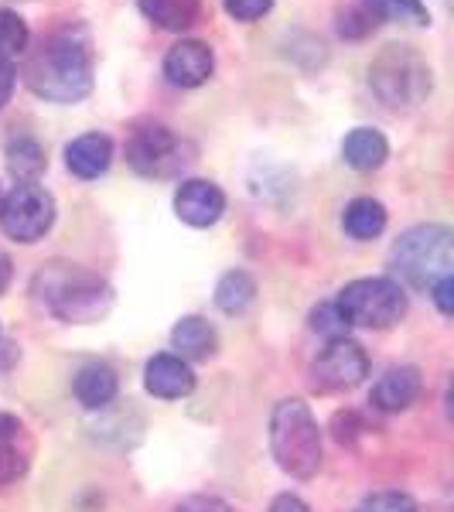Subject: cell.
I'll list each match as a JSON object with an SVG mask.
<instances>
[{
	"label": "cell",
	"mask_w": 454,
	"mask_h": 512,
	"mask_svg": "<svg viewBox=\"0 0 454 512\" xmlns=\"http://www.w3.org/2000/svg\"><path fill=\"white\" fill-rule=\"evenodd\" d=\"M342 229L352 239H359V243L376 239L386 229L383 202H376V198H352V202L345 205V212H342Z\"/></svg>",
	"instance_id": "cell-20"
},
{
	"label": "cell",
	"mask_w": 454,
	"mask_h": 512,
	"mask_svg": "<svg viewBox=\"0 0 454 512\" xmlns=\"http://www.w3.org/2000/svg\"><path fill=\"white\" fill-rule=\"evenodd\" d=\"M311 328L321 335H328V342H332V338H345V332H349V321L342 318V311H338L335 301H328V304H318V308L311 311Z\"/></svg>",
	"instance_id": "cell-25"
},
{
	"label": "cell",
	"mask_w": 454,
	"mask_h": 512,
	"mask_svg": "<svg viewBox=\"0 0 454 512\" xmlns=\"http://www.w3.org/2000/svg\"><path fill=\"white\" fill-rule=\"evenodd\" d=\"M342 318L349 321V328H393L396 321L407 315V294L403 287L390 277H362L342 287V294L335 297Z\"/></svg>",
	"instance_id": "cell-6"
},
{
	"label": "cell",
	"mask_w": 454,
	"mask_h": 512,
	"mask_svg": "<svg viewBox=\"0 0 454 512\" xmlns=\"http://www.w3.org/2000/svg\"><path fill=\"white\" fill-rule=\"evenodd\" d=\"M222 7H226L229 18H236V21H260L263 14L274 7V0H222Z\"/></svg>",
	"instance_id": "cell-28"
},
{
	"label": "cell",
	"mask_w": 454,
	"mask_h": 512,
	"mask_svg": "<svg viewBox=\"0 0 454 512\" xmlns=\"http://www.w3.org/2000/svg\"><path fill=\"white\" fill-rule=\"evenodd\" d=\"M270 512H311V509H308V502H304V499L284 492V495H277V499L270 502Z\"/></svg>",
	"instance_id": "cell-32"
},
{
	"label": "cell",
	"mask_w": 454,
	"mask_h": 512,
	"mask_svg": "<svg viewBox=\"0 0 454 512\" xmlns=\"http://www.w3.org/2000/svg\"><path fill=\"white\" fill-rule=\"evenodd\" d=\"M65 164L72 175L86 181L106 175L113 164V140L106 134H82L65 147Z\"/></svg>",
	"instance_id": "cell-15"
},
{
	"label": "cell",
	"mask_w": 454,
	"mask_h": 512,
	"mask_svg": "<svg viewBox=\"0 0 454 512\" xmlns=\"http://www.w3.org/2000/svg\"><path fill=\"white\" fill-rule=\"evenodd\" d=\"M270 451H274L280 472H287L291 478L308 482V478L318 475L321 431L304 400H280L274 407V414H270Z\"/></svg>",
	"instance_id": "cell-3"
},
{
	"label": "cell",
	"mask_w": 454,
	"mask_h": 512,
	"mask_svg": "<svg viewBox=\"0 0 454 512\" xmlns=\"http://www.w3.org/2000/svg\"><path fill=\"white\" fill-rule=\"evenodd\" d=\"M11 274H14V267H11V256L7 253H0V294L7 291V284H11Z\"/></svg>",
	"instance_id": "cell-34"
},
{
	"label": "cell",
	"mask_w": 454,
	"mask_h": 512,
	"mask_svg": "<svg viewBox=\"0 0 454 512\" xmlns=\"http://www.w3.org/2000/svg\"><path fill=\"white\" fill-rule=\"evenodd\" d=\"M431 297H434L437 311H441L444 318H451L454 315V277L437 280V284L431 287Z\"/></svg>",
	"instance_id": "cell-29"
},
{
	"label": "cell",
	"mask_w": 454,
	"mask_h": 512,
	"mask_svg": "<svg viewBox=\"0 0 454 512\" xmlns=\"http://www.w3.org/2000/svg\"><path fill=\"white\" fill-rule=\"evenodd\" d=\"M175 212L188 226L209 229V226H216L222 219V212H226V195H222V188L212 185V181L188 178V181H181L175 192Z\"/></svg>",
	"instance_id": "cell-10"
},
{
	"label": "cell",
	"mask_w": 454,
	"mask_h": 512,
	"mask_svg": "<svg viewBox=\"0 0 454 512\" xmlns=\"http://www.w3.org/2000/svg\"><path fill=\"white\" fill-rule=\"evenodd\" d=\"M137 7L164 31H188L202 14V0H137Z\"/></svg>",
	"instance_id": "cell-19"
},
{
	"label": "cell",
	"mask_w": 454,
	"mask_h": 512,
	"mask_svg": "<svg viewBox=\"0 0 454 512\" xmlns=\"http://www.w3.org/2000/svg\"><path fill=\"white\" fill-rule=\"evenodd\" d=\"M376 18L366 11V7H349V11H342V18H338V31H342L345 38H362L373 31Z\"/></svg>",
	"instance_id": "cell-27"
},
{
	"label": "cell",
	"mask_w": 454,
	"mask_h": 512,
	"mask_svg": "<svg viewBox=\"0 0 454 512\" xmlns=\"http://www.w3.org/2000/svg\"><path fill=\"white\" fill-rule=\"evenodd\" d=\"M31 437L14 414H0V485H14L31 465Z\"/></svg>",
	"instance_id": "cell-14"
},
{
	"label": "cell",
	"mask_w": 454,
	"mask_h": 512,
	"mask_svg": "<svg viewBox=\"0 0 454 512\" xmlns=\"http://www.w3.org/2000/svg\"><path fill=\"white\" fill-rule=\"evenodd\" d=\"M72 390H76V400L86 410H103V407H110V403L117 400L120 379H117V373H113L110 366H106V362H89V366H82L76 373Z\"/></svg>",
	"instance_id": "cell-17"
},
{
	"label": "cell",
	"mask_w": 454,
	"mask_h": 512,
	"mask_svg": "<svg viewBox=\"0 0 454 512\" xmlns=\"http://www.w3.org/2000/svg\"><path fill=\"white\" fill-rule=\"evenodd\" d=\"M342 158L352 171H376L390 158V144L373 127H356L342 140Z\"/></svg>",
	"instance_id": "cell-18"
},
{
	"label": "cell",
	"mask_w": 454,
	"mask_h": 512,
	"mask_svg": "<svg viewBox=\"0 0 454 512\" xmlns=\"http://www.w3.org/2000/svg\"><path fill=\"white\" fill-rule=\"evenodd\" d=\"M171 345L178 349V359L205 362V359H212V355H216L219 335L205 318L188 315V318H181L175 328H171Z\"/></svg>",
	"instance_id": "cell-16"
},
{
	"label": "cell",
	"mask_w": 454,
	"mask_h": 512,
	"mask_svg": "<svg viewBox=\"0 0 454 512\" xmlns=\"http://www.w3.org/2000/svg\"><path fill=\"white\" fill-rule=\"evenodd\" d=\"M35 297L69 325H93L113 308V287L76 263H48L35 274Z\"/></svg>",
	"instance_id": "cell-2"
},
{
	"label": "cell",
	"mask_w": 454,
	"mask_h": 512,
	"mask_svg": "<svg viewBox=\"0 0 454 512\" xmlns=\"http://www.w3.org/2000/svg\"><path fill=\"white\" fill-rule=\"evenodd\" d=\"M376 96L393 110H407L431 96V65L410 45H386L369 65Z\"/></svg>",
	"instance_id": "cell-5"
},
{
	"label": "cell",
	"mask_w": 454,
	"mask_h": 512,
	"mask_svg": "<svg viewBox=\"0 0 454 512\" xmlns=\"http://www.w3.org/2000/svg\"><path fill=\"white\" fill-rule=\"evenodd\" d=\"M127 161L144 178H171L178 168L188 164L185 144L168 127H161V123H151V127H140L130 134Z\"/></svg>",
	"instance_id": "cell-8"
},
{
	"label": "cell",
	"mask_w": 454,
	"mask_h": 512,
	"mask_svg": "<svg viewBox=\"0 0 454 512\" xmlns=\"http://www.w3.org/2000/svg\"><path fill=\"white\" fill-rule=\"evenodd\" d=\"M216 69V55L205 41H195V38H185L178 45L168 48L164 55V76H168L171 86H181V89H195L202 86L205 79L212 76Z\"/></svg>",
	"instance_id": "cell-11"
},
{
	"label": "cell",
	"mask_w": 454,
	"mask_h": 512,
	"mask_svg": "<svg viewBox=\"0 0 454 512\" xmlns=\"http://www.w3.org/2000/svg\"><path fill=\"white\" fill-rule=\"evenodd\" d=\"M175 512H233L222 499L216 495H192V499H185Z\"/></svg>",
	"instance_id": "cell-30"
},
{
	"label": "cell",
	"mask_w": 454,
	"mask_h": 512,
	"mask_svg": "<svg viewBox=\"0 0 454 512\" xmlns=\"http://www.w3.org/2000/svg\"><path fill=\"white\" fill-rule=\"evenodd\" d=\"M359 512H417V502L403 492H376L362 502Z\"/></svg>",
	"instance_id": "cell-26"
},
{
	"label": "cell",
	"mask_w": 454,
	"mask_h": 512,
	"mask_svg": "<svg viewBox=\"0 0 454 512\" xmlns=\"http://www.w3.org/2000/svg\"><path fill=\"white\" fill-rule=\"evenodd\" d=\"M144 386H147V393L158 396V400H181V396H188L195 390V373L185 359H178V355H171V352H161L147 362Z\"/></svg>",
	"instance_id": "cell-12"
},
{
	"label": "cell",
	"mask_w": 454,
	"mask_h": 512,
	"mask_svg": "<svg viewBox=\"0 0 454 512\" xmlns=\"http://www.w3.org/2000/svg\"><path fill=\"white\" fill-rule=\"evenodd\" d=\"M55 222V198L38 181H18L0 198V229L18 243H38Z\"/></svg>",
	"instance_id": "cell-7"
},
{
	"label": "cell",
	"mask_w": 454,
	"mask_h": 512,
	"mask_svg": "<svg viewBox=\"0 0 454 512\" xmlns=\"http://www.w3.org/2000/svg\"><path fill=\"white\" fill-rule=\"evenodd\" d=\"M18 345L14 342H0V369H7L11 362H18Z\"/></svg>",
	"instance_id": "cell-33"
},
{
	"label": "cell",
	"mask_w": 454,
	"mask_h": 512,
	"mask_svg": "<svg viewBox=\"0 0 454 512\" xmlns=\"http://www.w3.org/2000/svg\"><path fill=\"white\" fill-rule=\"evenodd\" d=\"M424 393V379H420V369L414 366H393L386 369L383 379L373 386V407L383 410V414H400V410H410Z\"/></svg>",
	"instance_id": "cell-13"
},
{
	"label": "cell",
	"mask_w": 454,
	"mask_h": 512,
	"mask_svg": "<svg viewBox=\"0 0 454 512\" xmlns=\"http://www.w3.org/2000/svg\"><path fill=\"white\" fill-rule=\"evenodd\" d=\"M390 260L403 284L420 294H431L437 280L454 277V233L448 226H437V222L414 226L396 239Z\"/></svg>",
	"instance_id": "cell-4"
},
{
	"label": "cell",
	"mask_w": 454,
	"mask_h": 512,
	"mask_svg": "<svg viewBox=\"0 0 454 512\" xmlns=\"http://www.w3.org/2000/svg\"><path fill=\"white\" fill-rule=\"evenodd\" d=\"M14 79H18V72H14V65L7 59H0V110L7 106V99L14 93Z\"/></svg>",
	"instance_id": "cell-31"
},
{
	"label": "cell",
	"mask_w": 454,
	"mask_h": 512,
	"mask_svg": "<svg viewBox=\"0 0 454 512\" xmlns=\"http://www.w3.org/2000/svg\"><path fill=\"white\" fill-rule=\"evenodd\" d=\"M45 168H48L45 147L35 137H14L7 144V171L18 181H38Z\"/></svg>",
	"instance_id": "cell-22"
},
{
	"label": "cell",
	"mask_w": 454,
	"mask_h": 512,
	"mask_svg": "<svg viewBox=\"0 0 454 512\" xmlns=\"http://www.w3.org/2000/svg\"><path fill=\"white\" fill-rule=\"evenodd\" d=\"M369 373V359L359 342L352 338H332L325 349L318 352L315 366H311V383L321 393H342L356 390Z\"/></svg>",
	"instance_id": "cell-9"
},
{
	"label": "cell",
	"mask_w": 454,
	"mask_h": 512,
	"mask_svg": "<svg viewBox=\"0 0 454 512\" xmlns=\"http://www.w3.org/2000/svg\"><path fill=\"white\" fill-rule=\"evenodd\" d=\"M28 41H31L28 21H24L18 11L0 7V59L11 62L14 55H24L28 52Z\"/></svg>",
	"instance_id": "cell-24"
},
{
	"label": "cell",
	"mask_w": 454,
	"mask_h": 512,
	"mask_svg": "<svg viewBox=\"0 0 454 512\" xmlns=\"http://www.w3.org/2000/svg\"><path fill=\"white\" fill-rule=\"evenodd\" d=\"M93 45L82 28L45 35L24 59V82L48 103H79L93 93Z\"/></svg>",
	"instance_id": "cell-1"
},
{
	"label": "cell",
	"mask_w": 454,
	"mask_h": 512,
	"mask_svg": "<svg viewBox=\"0 0 454 512\" xmlns=\"http://www.w3.org/2000/svg\"><path fill=\"white\" fill-rule=\"evenodd\" d=\"M253 301H257V280L246 274V270H229V274L219 277V284H216L219 311H226V315H243Z\"/></svg>",
	"instance_id": "cell-21"
},
{
	"label": "cell",
	"mask_w": 454,
	"mask_h": 512,
	"mask_svg": "<svg viewBox=\"0 0 454 512\" xmlns=\"http://www.w3.org/2000/svg\"><path fill=\"white\" fill-rule=\"evenodd\" d=\"M362 7H366V11L379 21L417 24V28L431 24V14H427L424 0H362Z\"/></svg>",
	"instance_id": "cell-23"
}]
</instances>
